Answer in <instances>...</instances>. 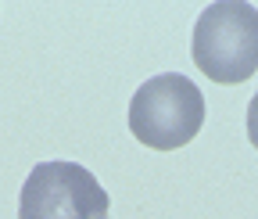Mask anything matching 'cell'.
<instances>
[{
	"label": "cell",
	"mask_w": 258,
	"mask_h": 219,
	"mask_svg": "<svg viewBox=\"0 0 258 219\" xmlns=\"http://www.w3.org/2000/svg\"><path fill=\"white\" fill-rule=\"evenodd\" d=\"M247 140H251V147L258 151V93H254L251 104H247Z\"/></svg>",
	"instance_id": "obj_4"
},
{
	"label": "cell",
	"mask_w": 258,
	"mask_h": 219,
	"mask_svg": "<svg viewBox=\"0 0 258 219\" xmlns=\"http://www.w3.org/2000/svg\"><path fill=\"white\" fill-rule=\"evenodd\" d=\"M205 126V93L183 72L151 76L129 101V130L144 147H186Z\"/></svg>",
	"instance_id": "obj_1"
},
{
	"label": "cell",
	"mask_w": 258,
	"mask_h": 219,
	"mask_svg": "<svg viewBox=\"0 0 258 219\" xmlns=\"http://www.w3.org/2000/svg\"><path fill=\"white\" fill-rule=\"evenodd\" d=\"M194 65L212 83H244L258 72V8L222 0L208 4L194 25Z\"/></svg>",
	"instance_id": "obj_2"
},
{
	"label": "cell",
	"mask_w": 258,
	"mask_h": 219,
	"mask_svg": "<svg viewBox=\"0 0 258 219\" xmlns=\"http://www.w3.org/2000/svg\"><path fill=\"white\" fill-rule=\"evenodd\" d=\"M111 198L79 162H40L22 183L18 219H108Z\"/></svg>",
	"instance_id": "obj_3"
}]
</instances>
